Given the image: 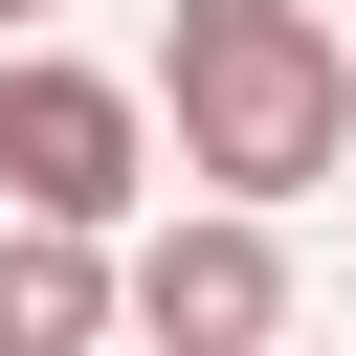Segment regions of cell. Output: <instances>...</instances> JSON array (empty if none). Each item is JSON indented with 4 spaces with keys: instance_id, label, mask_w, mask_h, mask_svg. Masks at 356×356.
I'll use <instances>...</instances> for the list:
<instances>
[{
    "instance_id": "cell-1",
    "label": "cell",
    "mask_w": 356,
    "mask_h": 356,
    "mask_svg": "<svg viewBox=\"0 0 356 356\" xmlns=\"http://www.w3.org/2000/svg\"><path fill=\"white\" fill-rule=\"evenodd\" d=\"M156 111H178V178L267 222V200H312L356 156V44L312 0H178L156 22Z\"/></svg>"
},
{
    "instance_id": "cell-2",
    "label": "cell",
    "mask_w": 356,
    "mask_h": 356,
    "mask_svg": "<svg viewBox=\"0 0 356 356\" xmlns=\"http://www.w3.org/2000/svg\"><path fill=\"white\" fill-rule=\"evenodd\" d=\"M134 178H156V89H111V67L22 44V67H0V200H22V222H67V245H111V222H134Z\"/></svg>"
},
{
    "instance_id": "cell-3",
    "label": "cell",
    "mask_w": 356,
    "mask_h": 356,
    "mask_svg": "<svg viewBox=\"0 0 356 356\" xmlns=\"http://www.w3.org/2000/svg\"><path fill=\"white\" fill-rule=\"evenodd\" d=\"M111 312H134L156 356H267V334H289V245H267L245 200H200V222H156V245L111 267Z\"/></svg>"
},
{
    "instance_id": "cell-4",
    "label": "cell",
    "mask_w": 356,
    "mask_h": 356,
    "mask_svg": "<svg viewBox=\"0 0 356 356\" xmlns=\"http://www.w3.org/2000/svg\"><path fill=\"white\" fill-rule=\"evenodd\" d=\"M89 334H111V245L0 222V356H89Z\"/></svg>"
},
{
    "instance_id": "cell-5",
    "label": "cell",
    "mask_w": 356,
    "mask_h": 356,
    "mask_svg": "<svg viewBox=\"0 0 356 356\" xmlns=\"http://www.w3.org/2000/svg\"><path fill=\"white\" fill-rule=\"evenodd\" d=\"M0 22H44V0H0Z\"/></svg>"
}]
</instances>
